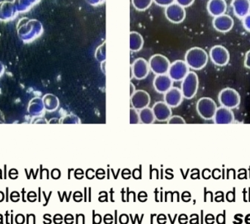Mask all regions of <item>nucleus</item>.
I'll use <instances>...</instances> for the list:
<instances>
[{
	"instance_id": "obj_1",
	"label": "nucleus",
	"mask_w": 250,
	"mask_h": 224,
	"mask_svg": "<svg viewBox=\"0 0 250 224\" xmlns=\"http://www.w3.org/2000/svg\"><path fill=\"white\" fill-rule=\"evenodd\" d=\"M184 61L193 70H200L207 65L208 55L203 48L194 46L186 52Z\"/></svg>"
},
{
	"instance_id": "obj_2",
	"label": "nucleus",
	"mask_w": 250,
	"mask_h": 224,
	"mask_svg": "<svg viewBox=\"0 0 250 224\" xmlns=\"http://www.w3.org/2000/svg\"><path fill=\"white\" fill-rule=\"evenodd\" d=\"M198 87V76L194 71H189L181 83V90L183 96L187 99H192L197 93Z\"/></svg>"
},
{
	"instance_id": "obj_3",
	"label": "nucleus",
	"mask_w": 250,
	"mask_h": 224,
	"mask_svg": "<svg viewBox=\"0 0 250 224\" xmlns=\"http://www.w3.org/2000/svg\"><path fill=\"white\" fill-rule=\"evenodd\" d=\"M221 106L229 109L236 108L241 103V96L232 88H225L219 92L218 96Z\"/></svg>"
},
{
	"instance_id": "obj_4",
	"label": "nucleus",
	"mask_w": 250,
	"mask_h": 224,
	"mask_svg": "<svg viewBox=\"0 0 250 224\" xmlns=\"http://www.w3.org/2000/svg\"><path fill=\"white\" fill-rule=\"evenodd\" d=\"M197 113L204 120H212L214 117L217 106L211 98L203 97L197 102Z\"/></svg>"
},
{
	"instance_id": "obj_5",
	"label": "nucleus",
	"mask_w": 250,
	"mask_h": 224,
	"mask_svg": "<svg viewBox=\"0 0 250 224\" xmlns=\"http://www.w3.org/2000/svg\"><path fill=\"white\" fill-rule=\"evenodd\" d=\"M148 64L150 71L156 75L167 74L171 64L168 58L161 54H156L150 57Z\"/></svg>"
},
{
	"instance_id": "obj_6",
	"label": "nucleus",
	"mask_w": 250,
	"mask_h": 224,
	"mask_svg": "<svg viewBox=\"0 0 250 224\" xmlns=\"http://www.w3.org/2000/svg\"><path fill=\"white\" fill-rule=\"evenodd\" d=\"M189 72V67L182 60H177L169 66L168 75L173 81L180 82Z\"/></svg>"
},
{
	"instance_id": "obj_7",
	"label": "nucleus",
	"mask_w": 250,
	"mask_h": 224,
	"mask_svg": "<svg viewBox=\"0 0 250 224\" xmlns=\"http://www.w3.org/2000/svg\"><path fill=\"white\" fill-rule=\"evenodd\" d=\"M165 14L167 20L173 24H180L183 22L187 16L185 8L178 5L176 2H173L167 6L165 8Z\"/></svg>"
},
{
	"instance_id": "obj_8",
	"label": "nucleus",
	"mask_w": 250,
	"mask_h": 224,
	"mask_svg": "<svg viewBox=\"0 0 250 224\" xmlns=\"http://www.w3.org/2000/svg\"><path fill=\"white\" fill-rule=\"evenodd\" d=\"M131 79L133 77L138 80H144L150 72V67L148 62L143 58L136 59L130 67Z\"/></svg>"
},
{
	"instance_id": "obj_9",
	"label": "nucleus",
	"mask_w": 250,
	"mask_h": 224,
	"mask_svg": "<svg viewBox=\"0 0 250 224\" xmlns=\"http://www.w3.org/2000/svg\"><path fill=\"white\" fill-rule=\"evenodd\" d=\"M209 56L212 62L217 67H225L229 63V53L225 46L216 45L210 49Z\"/></svg>"
},
{
	"instance_id": "obj_10",
	"label": "nucleus",
	"mask_w": 250,
	"mask_h": 224,
	"mask_svg": "<svg viewBox=\"0 0 250 224\" xmlns=\"http://www.w3.org/2000/svg\"><path fill=\"white\" fill-rule=\"evenodd\" d=\"M234 25V20L232 17L227 14L214 17L213 20V26L216 31L220 33H228L232 30Z\"/></svg>"
},
{
	"instance_id": "obj_11",
	"label": "nucleus",
	"mask_w": 250,
	"mask_h": 224,
	"mask_svg": "<svg viewBox=\"0 0 250 224\" xmlns=\"http://www.w3.org/2000/svg\"><path fill=\"white\" fill-rule=\"evenodd\" d=\"M150 103V96L146 90H138L131 96V104L136 110H142L147 108Z\"/></svg>"
},
{
	"instance_id": "obj_12",
	"label": "nucleus",
	"mask_w": 250,
	"mask_h": 224,
	"mask_svg": "<svg viewBox=\"0 0 250 224\" xmlns=\"http://www.w3.org/2000/svg\"><path fill=\"white\" fill-rule=\"evenodd\" d=\"M213 120L216 124H229L233 122L235 115L231 109L222 106L216 109Z\"/></svg>"
},
{
	"instance_id": "obj_13",
	"label": "nucleus",
	"mask_w": 250,
	"mask_h": 224,
	"mask_svg": "<svg viewBox=\"0 0 250 224\" xmlns=\"http://www.w3.org/2000/svg\"><path fill=\"white\" fill-rule=\"evenodd\" d=\"M182 92L178 88L172 87L165 93V102L170 108H177L181 105L183 101Z\"/></svg>"
},
{
	"instance_id": "obj_14",
	"label": "nucleus",
	"mask_w": 250,
	"mask_h": 224,
	"mask_svg": "<svg viewBox=\"0 0 250 224\" xmlns=\"http://www.w3.org/2000/svg\"><path fill=\"white\" fill-rule=\"evenodd\" d=\"M173 82L168 74H159L153 80V87L158 93H165L172 87Z\"/></svg>"
},
{
	"instance_id": "obj_15",
	"label": "nucleus",
	"mask_w": 250,
	"mask_h": 224,
	"mask_svg": "<svg viewBox=\"0 0 250 224\" xmlns=\"http://www.w3.org/2000/svg\"><path fill=\"white\" fill-rule=\"evenodd\" d=\"M156 120L159 121H167L172 116L171 108L165 102H158L152 108Z\"/></svg>"
},
{
	"instance_id": "obj_16",
	"label": "nucleus",
	"mask_w": 250,
	"mask_h": 224,
	"mask_svg": "<svg viewBox=\"0 0 250 224\" xmlns=\"http://www.w3.org/2000/svg\"><path fill=\"white\" fill-rule=\"evenodd\" d=\"M231 6L238 18L243 19L250 13V0H232Z\"/></svg>"
},
{
	"instance_id": "obj_17",
	"label": "nucleus",
	"mask_w": 250,
	"mask_h": 224,
	"mask_svg": "<svg viewBox=\"0 0 250 224\" xmlns=\"http://www.w3.org/2000/svg\"><path fill=\"white\" fill-rule=\"evenodd\" d=\"M227 7L225 0H209L207 4L208 12L213 17H218L225 14Z\"/></svg>"
},
{
	"instance_id": "obj_18",
	"label": "nucleus",
	"mask_w": 250,
	"mask_h": 224,
	"mask_svg": "<svg viewBox=\"0 0 250 224\" xmlns=\"http://www.w3.org/2000/svg\"><path fill=\"white\" fill-rule=\"evenodd\" d=\"M144 39L140 33L132 31L130 33V50L140 52L144 46Z\"/></svg>"
},
{
	"instance_id": "obj_19",
	"label": "nucleus",
	"mask_w": 250,
	"mask_h": 224,
	"mask_svg": "<svg viewBox=\"0 0 250 224\" xmlns=\"http://www.w3.org/2000/svg\"><path fill=\"white\" fill-rule=\"evenodd\" d=\"M139 115H140V122L143 123V124H153L156 120L153 111L148 107L140 110Z\"/></svg>"
},
{
	"instance_id": "obj_20",
	"label": "nucleus",
	"mask_w": 250,
	"mask_h": 224,
	"mask_svg": "<svg viewBox=\"0 0 250 224\" xmlns=\"http://www.w3.org/2000/svg\"><path fill=\"white\" fill-rule=\"evenodd\" d=\"M153 0H131V4L136 10L145 11L151 6Z\"/></svg>"
},
{
	"instance_id": "obj_21",
	"label": "nucleus",
	"mask_w": 250,
	"mask_h": 224,
	"mask_svg": "<svg viewBox=\"0 0 250 224\" xmlns=\"http://www.w3.org/2000/svg\"><path fill=\"white\" fill-rule=\"evenodd\" d=\"M95 58L99 62L102 63L106 61V44L104 42L103 44L98 46L95 52Z\"/></svg>"
},
{
	"instance_id": "obj_22",
	"label": "nucleus",
	"mask_w": 250,
	"mask_h": 224,
	"mask_svg": "<svg viewBox=\"0 0 250 224\" xmlns=\"http://www.w3.org/2000/svg\"><path fill=\"white\" fill-rule=\"evenodd\" d=\"M140 123V115L137 112V110L134 109V108L130 109V124H138Z\"/></svg>"
},
{
	"instance_id": "obj_23",
	"label": "nucleus",
	"mask_w": 250,
	"mask_h": 224,
	"mask_svg": "<svg viewBox=\"0 0 250 224\" xmlns=\"http://www.w3.org/2000/svg\"><path fill=\"white\" fill-rule=\"evenodd\" d=\"M62 123H65V124H80L81 121H80V118L78 116L71 114V115L65 117Z\"/></svg>"
},
{
	"instance_id": "obj_24",
	"label": "nucleus",
	"mask_w": 250,
	"mask_h": 224,
	"mask_svg": "<svg viewBox=\"0 0 250 224\" xmlns=\"http://www.w3.org/2000/svg\"><path fill=\"white\" fill-rule=\"evenodd\" d=\"M169 124H185L186 121L180 115H173L167 120Z\"/></svg>"
},
{
	"instance_id": "obj_25",
	"label": "nucleus",
	"mask_w": 250,
	"mask_h": 224,
	"mask_svg": "<svg viewBox=\"0 0 250 224\" xmlns=\"http://www.w3.org/2000/svg\"><path fill=\"white\" fill-rule=\"evenodd\" d=\"M156 5H159L160 7H165L166 8L168 5L175 2V0H153Z\"/></svg>"
},
{
	"instance_id": "obj_26",
	"label": "nucleus",
	"mask_w": 250,
	"mask_h": 224,
	"mask_svg": "<svg viewBox=\"0 0 250 224\" xmlns=\"http://www.w3.org/2000/svg\"><path fill=\"white\" fill-rule=\"evenodd\" d=\"M175 2L184 8H188L194 3V0H175Z\"/></svg>"
},
{
	"instance_id": "obj_27",
	"label": "nucleus",
	"mask_w": 250,
	"mask_h": 224,
	"mask_svg": "<svg viewBox=\"0 0 250 224\" xmlns=\"http://www.w3.org/2000/svg\"><path fill=\"white\" fill-rule=\"evenodd\" d=\"M243 26L247 32L250 33V13L242 19Z\"/></svg>"
},
{
	"instance_id": "obj_28",
	"label": "nucleus",
	"mask_w": 250,
	"mask_h": 224,
	"mask_svg": "<svg viewBox=\"0 0 250 224\" xmlns=\"http://www.w3.org/2000/svg\"><path fill=\"white\" fill-rule=\"evenodd\" d=\"M86 2L91 6L96 7L102 5L106 0H85Z\"/></svg>"
},
{
	"instance_id": "obj_29",
	"label": "nucleus",
	"mask_w": 250,
	"mask_h": 224,
	"mask_svg": "<svg viewBox=\"0 0 250 224\" xmlns=\"http://www.w3.org/2000/svg\"><path fill=\"white\" fill-rule=\"evenodd\" d=\"M244 67L250 69V49L246 53L244 59Z\"/></svg>"
},
{
	"instance_id": "obj_30",
	"label": "nucleus",
	"mask_w": 250,
	"mask_h": 224,
	"mask_svg": "<svg viewBox=\"0 0 250 224\" xmlns=\"http://www.w3.org/2000/svg\"><path fill=\"white\" fill-rule=\"evenodd\" d=\"M135 91V87H134V85L132 83H130V96H132Z\"/></svg>"
}]
</instances>
